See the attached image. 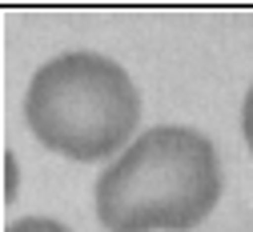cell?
<instances>
[{
	"label": "cell",
	"mask_w": 253,
	"mask_h": 232,
	"mask_svg": "<svg viewBox=\"0 0 253 232\" xmlns=\"http://www.w3.org/2000/svg\"><path fill=\"white\" fill-rule=\"evenodd\" d=\"M221 196L217 148L193 128H149L97 180V216L109 232L197 228Z\"/></svg>",
	"instance_id": "1"
},
{
	"label": "cell",
	"mask_w": 253,
	"mask_h": 232,
	"mask_svg": "<svg viewBox=\"0 0 253 232\" xmlns=\"http://www.w3.org/2000/svg\"><path fill=\"white\" fill-rule=\"evenodd\" d=\"M24 116L44 148L69 160H105L133 136L141 92L117 60L65 52L33 76Z\"/></svg>",
	"instance_id": "2"
},
{
	"label": "cell",
	"mask_w": 253,
	"mask_h": 232,
	"mask_svg": "<svg viewBox=\"0 0 253 232\" xmlns=\"http://www.w3.org/2000/svg\"><path fill=\"white\" fill-rule=\"evenodd\" d=\"M8 232H69L60 220H48V216H24V220H16Z\"/></svg>",
	"instance_id": "3"
},
{
	"label": "cell",
	"mask_w": 253,
	"mask_h": 232,
	"mask_svg": "<svg viewBox=\"0 0 253 232\" xmlns=\"http://www.w3.org/2000/svg\"><path fill=\"white\" fill-rule=\"evenodd\" d=\"M241 128H245V140H249V148H253V88H249L245 108H241Z\"/></svg>",
	"instance_id": "4"
}]
</instances>
